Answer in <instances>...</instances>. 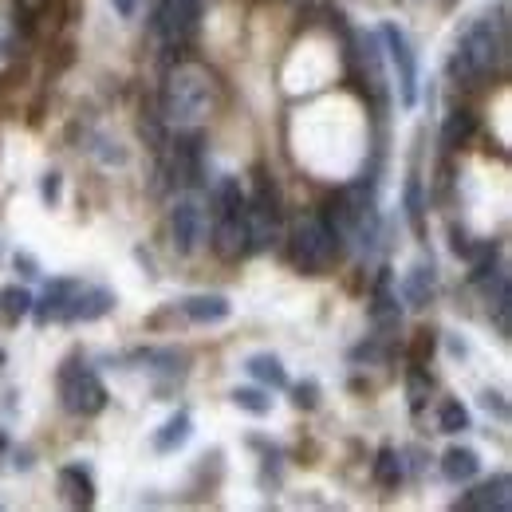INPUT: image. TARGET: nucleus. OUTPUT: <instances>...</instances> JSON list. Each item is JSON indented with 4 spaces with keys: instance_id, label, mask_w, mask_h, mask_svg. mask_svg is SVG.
<instances>
[{
    "instance_id": "18",
    "label": "nucleus",
    "mask_w": 512,
    "mask_h": 512,
    "mask_svg": "<svg viewBox=\"0 0 512 512\" xmlns=\"http://www.w3.org/2000/svg\"><path fill=\"white\" fill-rule=\"evenodd\" d=\"M190 434H193V418L186 410H178V414L154 434V449H158V453H178V449L190 442Z\"/></svg>"
},
{
    "instance_id": "34",
    "label": "nucleus",
    "mask_w": 512,
    "mask_h": 512,
    "mask_svg": "<svg viewBox=\"0 0 512 512\" xmlns=\"http://www.w3.org/2000/svg\"><path fill=\"white\" fill-rule=\"evenodd\" d=\"M115 4H119L123 16H134V0H115Z\"/></svg>"
},
{
    "instance_id": "31",
    "label": "nucleus",
    "mask_w": 512,
    "mask_h": 512,
    "mask_svg": "<svg viewBox=\"0 0 512 512\" xmlns=\"http://www.w3.org/2000/svg\"><path fill=\"white\" fill-rule=\"evenodd\" d=\"M316 394H320V390H316V383H304V386H296V402H300V406H308V410H312V406H316V402H320V398H316Z\"/></svg>"
},
{
    "instance_id": "9",
    "label": "nucleus",
    "mask_w": 512,
    "mask_h": 512,
    "mask_svg": "<svg viewBox=\"0 0 512 512\" xmlns=\"http://www.w3.org/2000/svg\"><path fill=\"white\" fill-rule=\"evenodd\" d=\"M146 367V375L154 379V386L166 394V390H174V386L182 383V375H186V355L182 351H174V347H150V351H142L138 355Z\"/></svg>"
},
{
    "instance_id": "12",
    "label": "nucleus",
    "mask_w": 512,
    "mask_h": 512,
    "mask_svg": "<svg viewBox=\"0 0 512 512\" xmlns=\"http://www.w3.org/2000/svg\"><path fill=\"white\" fill-rule=\"evenodd\" d=\"M434 284H438V276H434V264H414L406 276H402V284H398V296H402V304H410V308H430L434 304Z\"/></svg>"
},
{
    "instance_id": "8",
    "label": "nucleus",
    "mask_w": 512,
    "mask_h": 512,
    "mask_svg": "<svg viewBox=\"0 0 512 512\" xmlns=\"http://www.w3.org/2000/svg\"><path fill=\"white\" fill-rule=\"evenodd\" d=\"M213 253L221 256V260H241V256H249L245 213H217V221H213Z\"/></svg>"
},
{
    "instance_id": "14",
    "label": "nucleus",
    "mask_w": 512,
    "mask_h": 512,
    "mask_svg": "<svg viewBox=\"0 0 512 512\" xmlns=\"http://www.w3.org/2000/svg\"><path fill=\"white\" fill-rule=\"evenodd\" d=\"M60 493H64L67 505H75V509H87L91 501H95V481H91V469L87 465H64L60 469Z\"/></svg>"
},
{
    "instance_id": "26",
    "label": "nucleus",
    "mask_w": 512,
    "mask_h": 512,
    "mask_svg": "<svg viewBox=\"0 0 512 512\" xmlns=\"http://www.w3.org/2000/svg\"><path fill=\"white\" fill-rule=\"evenodd\" d=\"M438 426H442V434H465L469 430V410L457 398H446L438 406Z\"/></svg>"
},
{
    "instance_id": "22",
    "label": "nucleus",
    "mask_w": 512,
    "mask_h": 512,
    "mask_svg": "<svg viewBox=\"0 0 512 512\" xmlns=\"http://www.w3.org/2000/svg\"><path fill=\"white\" fill-rule=\"evenodd\" d=\"M245 197H249V193H245L237 174L217 178V186H213V205H217V213H245Z\"/></svg>"
},
{
    "instance_id": "28",
    "label": "nucleus",
    "mask_w": 512,
    "mask_h": 512,
    "mask_svg": "<svg viewBox=\"0 0 512 512\" xmlns=\"http://www.w3.org/2000/svg\"><path fill=\"white\" fill-rule=\"evenodd\" d=\"M406 217H410V225L422 233V182H418V178L406 182Z\"/></svg>"
},
{
    "instance_id": "4",
    "label": "nucleus",
    "mask_w": 512,
    "mask_h": 512,
    "mask_svg": "<svg viewBox=\"0 0 512 512\" xmlns=\"http://www.w3.org/2000/svg\"><path fill=\"white\" fill-rule=\"evenodd\" d=\"M56 390H60L64 410L79 414V418H91V414H99L107 406V386L91 371V363H83V359H67L60 367Z\"/></svg>"
},
{
    "instance_id": "10",
    "label": "nucleus",
    "mask_w": 512,
    "mask_h": 512,
    "mask_svg": "<svg viewBox=\"0 0 512 512\" xmlns=\"http://www.w3.org/2000/svg\"><path fill=\"white\" fill-rule=\"evenodd\" d=\"M115 308V292L111 288H103V284H83L79 280V288H75V296H71V308H67V323H91V320H103L107 312Z\"/></svg>"
},
{
    "instance_id": "23",
    "label": "nucleus",
    "mask_w": 512,
    "mask_h": 512,
    "mask_svg": "<svg viewBox=\"0 0 512 512\" xmlns=\"http://www.w3.org/2000/svg\"><path fill=\"white\" fill-rule=\"evenodd\" d=\"M233 402H237V410H245V414H253V418H268V414H272V394H268V386H237V390H233Z\"/></svg>"
},
{
    "instance_id": "20",
    "label": "nucleus",
    "mask_w": 512,
    "mask_h": 512,
    "mask_svg": "<svg viewBox=\"0 0 512 512\" xmlns=\"http://www.w3.org/2000/svg\"><path fill=\"white\" fill-rule=\"evenodd\" d=\"M245 367H249V375H253L256 383L268 386V390H284V386H288V371H284V363H280L276 355H268V351L253 355Z\"/></svg>"
},
{
    "instance_id": "29",
    "label": "nucleus",
    "mask_w": 512,
    "mask_h": 512,
    "mask_svg": "<svg viewBox=\"0 0 512 512\" xmlns=\"http://www.w3.org/2000/svg\"><path fill=\"white\" fill-rule=\"evenodd\" d=\"M60 190H64V178H60V174H44V182H40V197H44L48 205H56V201H60Z\"/></svg>"
},
{
    "instance_id": "21",
    "label": "nucleus",
    "mask_w": 512,
    "mask_h": 512,
    "mask_svg": "<svg viewBox=\"0 0 512 512\" xmlns=\"http://www.w3.org/2000/svg\"><path fill=\"white\" fill-rule=\"evenodd\" d=\"M473 134H477V115H473L469 107H457V111H449L446 127H442V142H446L449 150L465 146Z\"/></svg>"
},
{
    "instance_id": "30",
    "label": "nucleus",
    "mask_w": 512,
    "mask_h": 512,
    "mask_svg": "<svg viewBox=\"0 0 512 512\" xmlns=\"http://www.w3.org/2000/svg\"><path fill=\"white\" fill-rule=\"evenodd\" d=\"M481 402H485V410H489V414L497 410V418H509V406H505V398H501V394L485 390V398H481Z\"/></svg>"
},
{
    "instance_id": "13",
    "label": "nucleus",
    "mask_w": 512,
    "mask_h": 512,
    "mask_svg": "<svg viewBox=\"0 0 512 512\" xmlns=\"http://www.w3.org/2000/svg\"><path fill=\"white\" fill-rule=\"evenodd\" d=\"M457 509H497L505 512L509 509V473H497L493 481H485V485H477L473 493H465V497H457Z\"/></svg>"
},
{
    "instance_id": "19",
    "label": "nucleus",
    "mask_w": 512,
    "mask_h": 512,
    "mask_svg": "<svg viewBox=\"0 0 512 512\" xmlns=\"http://www.w3.org/2000/svg\"><path fill=\"white\" fill-rule=\"evenodd\" d=\"M371 473H375V481H379L383 489H398V485L406 481V461H402V453H398L394 446H383L379 453H375Z\"/></svg>"
},
{
    "instance_id": "3",
    "label": "nucleus",
    "mask_w": 512,
    "mask_h": 512,
    "mask_svg": "<svg viewBox=\"0 0 512 512\" xmlns=\"http://www.w3.org/2000/svg\"><path fill=\"white\" fill-rule=\"evenodd\" d=\"M288 253H292V264H296L300 272H308V276H320V272L331 268V260L339 256V241H335V233L327 229L323 213H308V217H300V221L292 225V233H288Z\"/></svg>"
},
{
    "instance_id": "32",
    "label": "nucleus",
    "mask_w": 512,
    "mask_h": 512,
    "mask_svg": "<svg viewBox=\"0 0 512 512\" xmlns=\"http://www.w3.org/2000/svg\"><path fill=\"white\" fill-rule=\"evenodd\" d=\"M449 355H453V359H465V355H469L465 339H449Z\"/></svg>"
},
{
    "instance_id": "11",
    "label": "nucleus",
    "mask_w": 512,
    "mask_h": 512,
    "mask_svg": "<svg viewBox=\"0 0 512 512\" xmlns=\"http://www.w3.org/2000/svg\"><path fill=\"white\" fill-rule=\"evenodd\" d=\"M201 233H205V217H201L197 201H178L174 213H170V237H174V249H178L182 256L197 253Z\"/></svg>"
},
{
    "instance_id": "33",
    "label": "nucleus",
    "mask_w": 512,
    "mask_h": 512,
    "mask_svg": "<svg viewBox=\"0 0 512 512\" xmlns=\"http://www.w3.org/2000/svg\"><path fill=\"white\" fill-rule=\"evenodd\" d=\"M16 268H24V276H36V260L32 256H16Z\"/></svg>"
},
{
    "instance_id": "5",
    "label": "nucleus",
    "mask_w": 512,
    "mask_h": 512,
    "mask_svg": "<svg viewBox=\"0 0 512 512\" xmlns=\"http://www.w3.org/2000/svg\"><path fill=\"white\" fill-rule=\"evenodd\" d=\"M379 44H386L390 52V64L398 71V95H402V107H414L418 103V56L406 40V32L398 24H383L379 28Z\"/></svg>"
},
{
    "instance_id": "27",
    "label": "nucleus",
    "mask_w": 512,
    "mask_h": 512,
    "mask_svg": "<svg viewBox=\"0 0 512 512\" xmlns=\"http://www.w3.org/2000/svg\"><path fill=\"white\" fill-rule=\"evenodd\" d=\"M138 127H142V138H146L154 150H166V119H162L158 111H146V107H142V123H138Z\"/></svg>"
},
{
    "instance_id": "17",
    "label": "nucleus",
    "mask_w": 512,
    "mask_h": 512,
    "mask_svg": "<svg viewBox=\"0 0 512 512\" xmlns=\"http://www.w3.org/2000/svg\"><path fill=\"white\" fill-rule=\"evenodd\" d=\"M229 312H233V304H229L225 296H217V292L186 296V300H182V316L190 323H221V320H229Z\"/></svg>"
},
{
    "instance_id": "24",
    "label": "nucleus",
    "mask_w": 512,
    "mask_h": 512,
    "mask_svg": "<svg viewBox=\"0 0 512 512\" xmlns=\"http://www.w3.org/2000/svg\"><path fill=\"white\" fill-rule=\"evenodd\" d=\"M406 394H410V406L422 410L434 394V375L426 371V363H410V375H406Z\"/></svg>"
},
{
    "instance_id": "15",
    "label": "nucleus",
    "mask_w": 512,
    "mask_h": 512,
    "mask_svg": "<svg viewBox=\"0 0 512 512\" xmlns=\"http://www.w3.org/2000/svg\"><path fill=\"white\" fill-rule=\"evenodd\" d=\"M75 288H79V280H52V284H48V292H44V300H40V304L32 300V312H36V320H40V323L64 320L67 308H71V296H75Z\"/></svg>"
},
{
    "instance_id": "16",
    "label": "nucleus",
    "mask_w": 512,
    "mask_h": 512,
    "mask_svg": "<svg viewBox=\"0 0 512 512\" xmlns=\"http://www.w3.org/2000/svg\"><path fill=\"white\" fill-rule=\"evenodd\" d=\"M477 473H481V457H477V449L449 446L446 453H442V477H446L449 485H469Z\"/></svg>"
},
{
    "instance_id": "7",
    "label": "nucleus",
    "mask_w": 512,
    "mask_h": 512,
    "mask_svg": "<svg viewBox=\"0 0 512 512\" xmlns=\"http://www.w3.org/2000/svg\"><path fill=\"white\" fill-rule=\"evenodd\" d=\"M170 170H174V182H182V186H201V178H205V146H201V138H197L193 130L174 138Z\"/></svg>"
},
{
    "instance_id": "35",
    "label": "nucleus",
    "mask_w": 512,
    "mask_h": 512,
    "mask_svg": "<svg viewBox=\"0 0 512 512\" xmlns=\"http://www.w3.org/2000/svg\"><path fill=\"white\" fill-rule=\"evenodd\" d=\"M4 446H8V442H4V434H0V453H4Z\"/></svg>"
},
{
    "instance_id": "25",
    "label": "nucleus",
    "mask_w": 512,
    "mask_h": 512,
    "mask_svg": "<svg viewBox=\"0 0 512 512\" xmlns=\"http://www.w3.org/2000/svg\"><path fill=\"white\" fill-rule=\"evenodd\" d=\"M0 312H4V320L8 323L24 320V316L32 312V292L20 288V284H8V288L0 292Z\"/></svg>"
},
{
    "instance_id": "1",
    "label": "nucleus",
    "mask_w": 512,
    "mask_h": 512,
    "mask_svg": "<svg viewBox=\"0 0 512 512\" xmlns=\"http://www.w3.org/2000/svg\"><path fill=\"white\" fill-rule=\"evenodd\" d=\"M509 4L497 8V20L485 16V20H473L461 36H457V48L449 56V75L461 79V83H473V79H485L497 64H509Z\"/></svg>"
},
{
    "instance_id": "6",
    "label": "nucleus",
    "mask_w": 512,
    "mask_h": 512,
    "mask_svg": "<svg viewBox=\"0 0 512 512\" xmlns=\"http://www.w3.org/2000/svg\"><path fill=\"white\" fill-rule=\"evenodd\" d=\"M371 323H375V339H390L402 327V308H398V292L390 284V268L379 272L375 292H371Z\"/></svg>"
},
{
    "instance_id": "2",
    "label": "nucleus",
    "mask_w": 512,
    "mask_h": 512,
    "mask_svg": "<svg viewBox=\"0 0 512 512\" xmlns=\"http://www.w3.org/2000/svg\"><path fill=\"white\" fill-rule=\"evenodd\" d=\"M213 107V79L197 64H178L162 87V119L182 130H193Z\"/></svg>"
}]
</instances>
